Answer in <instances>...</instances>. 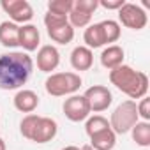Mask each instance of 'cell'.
Instances as JSON below:
<instances>
[{
	"mask_svg": "<svg viewBox=\"0 0 150 150\" xmlns=\"http://www.w3.org/2000/svg\"><path fill=\"white\" fill-rule=\"evenodd\" d=\"M34 60L25 51H9L0 55V88L20 90L32 76Z\"/></svg>",
	"mask_w": 150,
	"mask_h": 150,
	"instance_id": "6da1fadb",
	"label": "cell"
},
{
	"mask_svg": "<svg viewBox=\"0 0 150 150\" xmlns=\"http://www.w3.org/2000/svg\"><path fill=\"white\" fill-rule=\"evenodd\" d=\"M110 81L120 92H124L131 101L143 99L148 92V76L141 71H134L131 65L122 64L120 67L110 71Z\"/></svg>",
	"mask_w": 150,
	"mask_h": 150,
	"instance_id": "7a4b0ae2",
	"label": "cell"
},
{
	"mask_svg": "<svg viewBox=\"0 0 150 150\" xmlns=\"http://www.w3.org/2000/svg\"><path fill=\"white\" fill-rule=\"evenodd\" d=\"M81 78L76 72H51L44 81V88L53 97L74 96L81 87Z\"/></svg>",
	"mask_w": 150,
	"mask_h": 150,
	"instance_id": "3957f363",
	"label": "cell"
},
{
	"mask_svg": "<svg viewBox=\"0 0 150 150\" xmlns=\"http://www.w3.org/2000/svg\"><path fill=\"white\" fill-rule=\"evenodd\" d=\"M138 122H139V117H138V110H136V101L127 99V101L120 103L115 108V111L111 113L110 127L115 134H125Z\"/></svg>",
	"mask_w": 150,
	"mask_h": 150,
	"instance_id": "277c9868",
	"label": "cell"
},
{
	"mask_svg": "<svg viewBox=\"0 0 150 150\" xmlns=\"http://www.w3.org/2000/svg\"><path fill=\"white\" fill-rule=\"evenodd\" d=\"M44 25L51 41L58 44H69L74 39V28L71 27L67 16H57L51 13L44 14Z\"/></svg>",
	"mask_w": 150,
	"mask_h": 150,
	"instance_id": "5b68a950",
	"label": "cell"
},
{
	"mask_svg": "<svg viewBox=\"0 0 150 150\" xmlns=\"http://www.w3.org/2000/svg\"><path fill=\"white\" fill-rule=\"evenodd\" d=\"M118 20L124 27H127L131 30H143L148 23L146 11L141 9L138 4H131V2H125L118 9Z\"/></svg>",
	"mask_w": 150,
	"mask_h": 150,
	"instance_id": "8992f818",
	"label": "cell"
},
{
	"mask_svg": "<svg viewBox=\"0 0 150 150\" xmlns=\"http://www.w3.org/2000/svg\"><path fill=\"white\" fill-rule=\"evenodd\" d=\"M64 115L65 118H69L71 122H83L90 117V106L85 99V96H69L65 101H64Z\"/></svg>",
	"mask_w": 150,
	"mask_h": 150,
	"instance_id": "52a82bcc",
	"label": "cell"
},
{
	"mask_svg": "<svg viewBox=\"0 0 150 150\" xmlns=\"http://www.w3.org/2000/svg\"><path fill=\"white\" fill-rule=\"evenodd\" d=\"M0 7H2L13 23H23L27 25L32 18H34V9L32 6L27 2V0H2L0 2Z\"/></svg>",
	"mask_w": 150,
	"mask_h": 150,
	"instance_id": "ba28073f",
	"label": "cell"
},
{
	"mask_svg": "<svg viewBox=\"0 0 150 150\" xmlns=\"http://www.w3.org/2000/svg\"><path fill=\"white\" fill-rule=\"evenodd\" d=\"M83 96L90 106V111H94V113L106 111L113 103V96H111L110 88L104 85H94V87L87 88V92Z\"/></svg>",
	"mask_w": 150,
	"mask_h": 150,
	"instance_id": "9c48e42d",
	"label": "cell"
},
{
	"mask_svg": "<svg viewBox=\"0 0 150 150\" xmlns=\"http://www.w3.org/2000/svg\"><path fill=\"white\" fill-rule=\"evenodd\" d=\"M60 64V53L55 46L44 44L37 51V69L41 72H51Z\"/></svg>",
	"mask_w": 150,
	"mask_h": 150,
	"instance_id": "30bf717a",
	"label": "cell"
},
{
	"mask_svg": "<svg viewBox=\"0 0 150 150\" xmlns=\"http://www.w3.org/2000/svg\"><path fill=\"white\" fill-rule=\"evenodd\" d=\"M41 42V34L37 30L35 25H21L20 27V32H18V44L25 50V53H30V51H35L37 46Z\"/></svg>",
	"mask_w": 150,
	"mask_h": 150,
	"instance_id": "8fae6325",
	"label": "cell"
},
{
	"mask_svg": "<svg viewBox=\"0 0 150 150\" xmlns=\"http://www.w3.org/2000/svg\"><path fill=\"white\" fill-rule=\"evenodd\" d=\"M57 132H58V124L50 117H41L37 122V127L34 131L32 141L34 143H48L57 136Z\"/></svg>",
	"mask_w": 150,
	"mask_h": 150,
	"instance_id": "7c38bea8",
	"label": "cell"
},
{
	"mask_svg": "<svg viewBox=\"0 0 150 150\" xmlns=\"http://www.w3.org/2000/svg\"><path fill=\"white\" fill-rule=\"evenodd\" d=\"M14 103V108L21 113H32L37 110L39 106V96L34 92V90H28V88H20L13 99Z\"/></svg>",
	"mask_w": 150,
	"mask_h": 150,
	"instance_id": "4fadbf2b",
	"label": "cell"
},
{
	"mask_svg": "<svg viewBox=\"0 0 150 150\" xmlns=\"http://www.w3.org/2000/svg\"><path fill=\"white\" fill-rule=\"evenodd\" d=\"M71 65L74 71H88L94 65V53L87 46H76L71 51Z\"/></svg>",
	"mask_w": 150,
	"mask_h": 150,
	"instance_id": "5bb4252c",
	"label": "cell"
},
{
	"mask_svg": "<svg viewBox=\"0 0 150 150\" xmlns=\"http://www.w3.org/2000/svg\"><path fill=\"white\" fill-rule=\"evenodd\" d=\"M124 50H122V46H118V44H110L108 48H104L103 50V53H101V64H103V67H106L108 71H113V69H117V67H120L122 64H124Z\"/></svg>",
	"mask_w": 150,
	"mask_h": 150,
	"instance_id": "9a60e30c",
	"label": "cell"
},
{
	"mask_svg": "<svg viewBox=\"0 0 150 150\" xmlns=\"http://www.w3.org/2000/svg\"><path fill=\"white\" fill-rule=\"evenodd\" d=\"M88 138H90L88 145L96 150H113L117 145V134L111 131V127H106V129H103Z\"/></svg>",
	"mask_w": 150,
	"mask_h": 150,
	"instance_id": "2e32d148",
	"label": "cell"
},
{
	"mask_svg": "<svg viewBox=\"0 0 150 150\" xmlns=\"http://www.w3.org/2000/svg\"><path fill=\"white\" fill-rule=\"evenodd\" d=\"M18 32L20 25L13 21H2L0 23V44L6 48H16L18 44Z\"/></svg>",
	"mask_w": 150,
	"mask_h": 150,
	"instance_id": "e0dca14e",
	"label": "cell"
},
{
	"mask_svg": "<svg viewBox=\"0 0 150 150\" xmlns=\"http://www.w3.org/2000/svg\"><path fill=\"white\" fill-rule=\"evenodd\" d=\"M83 41H85V44H87L88 50H96V48L104 46V44H106V39H104L101 23H92V25H88V27L85 28Z\"/></svg>",
	"mask_w": 150,
	"mask_h": 150,
	"instance_id": "ac0fdd59",
	"label": "cell"
},
{
	"mask_svg": "<svg viewBox=\"0 0 150 150\" xmlns=\"http://www.w3.org/2000/svg\"><path fill=\"white\" fill-rule=\"evenodd\" d=\"M131 134H132V141L138 145V146H150V124L148 122H138L132 129H131Z\"/></svg>",
	"mask_w": 150,
	"mask_h": 150,
	"instance_id": "d6986e66",
	"label": "cell"
},
{
	"mask_svg": "<svg viewBox=\"0 0 150 150\" xmlns=\"http://www.w3.org/2000/svg\"><path fill=\"white\" fill-rule=\"evenodd\" d=\"M101 27H103V34H104V39H106V44L108 42H117L120 39L122 28H120L118 21H115V20H104V21H101Z\"/></svg>",
	"mask_w": 150,
	"mask_h": 150,
	"instance_id": "ffe728a7",
	"label": "cell"
},
{
	"mask_svg": "<svg viewBox=\"0 0 150 150\" xmlns=\"http://www.w3.org/2000/svg\"><path fill=\"white\" fill-rule=\"evenodd\" d=\"M39 118H41V117H39V115H34V113L25 115V117L21 118V122H20V132H21L23 138H27V139L32 141V136H34V131H35V127H37Z\"/></svg>",
	"mask_w": 150,
	"mask_h": 150,
	"instance_id": "44dd1931",
	"label": "cell"
},
{
	"mask_svg": "<svg viewBox=\"0 0 150 150\" xmlns=\"http://www.w3.org/2000/svg\"><path fill=\"white\" fill-rule=\"evenodd\" d=\"M72 2L74 0H50L48 13L57 16H69V13L72 11Z\"/></svg>",
	"mask_w": 150,
	"mask_h": 150,
	"instance_id": "7402d4cb",
	"label": "cell"
},
{
	"mask_svg": "<svg viewBox=\"0 0 150 150\" xmlns=\"http://www.w3.org/2000/svg\"><path fill=\"white\" fill-rule=\"evenodd\" d=\"M106 127H110V122H108V118H104L103 115L88 117V118H87V124H85V131H87L88 136H92V134H96V132H99V131H103V129H106Z\"/></svg>",
	"mask_w": 150,
	"mask_h": 150,
	"instance_id": "603a6c76",
	"label": "cell"
},
{
	"mask_svg": "<svg viewBox=\"0 0 150 150\" xmlns=\"http://www.w3.org/2000/svg\"><path fill=\"white\" fill-rule=\"evenodd\" d=\"M69 23L72 28H83V27H88L90 21H92V16L87 14V13H81V11H76V9H72L67 16Z\"/></svg>",
	"mask_w": 150,
	"mask_h": 150,
	"instance_id": "cb8c5ba5",
	"label": "cell"
},
{
	"mask_svg": "<svg viewBox=\"0 0 150 150\" xmlns=\"http://www.w3.org/2000/svg\"><path fill=\"white\" fill-rule=\"evenodd\" d=\"M97 7H99V0H74L72 2V9L87 13L90 16L97 11Z\"/></svg>",
	"mask_w": 150,
	"mask_h": 150,
	"instance_id": "d4e9b609",
	"label": "cell"
},
{
	"mask_svg": "<svg viewBox=\"0 0 150 150\" xmlns=\"http://www.w3.org/2000/svg\"><path fill=\"white\" fill-rule=\"evenodd\" d=\"M136 110H138V117H141L143 122L150 120V99L148 97H143L139 104H136Z\"/></svg>",
	"mask_w": 150,
	"mask_h": 150,
	"instance_id": "484cf974",
	"label": "cell"
},
{
	"mask_svg": "<svg viewBox=\"0 0 150 150\" xmlns=\"http://www.w3.org/2000/svg\"><path fill=\"white\" fill-rule=\"evenodd\" d=\"M125 4V0H99V6L108 11H118Z\"/></svg>",
	"mask_w": 150,
	"mask_h": 150,
	"instance_id": "4316f807",
	"label": "cell"
},
{
	"mask_svg": "<svg viewBox=\"0 0 150 150\" xmlns=\"http://www.w3.org/2000/svg\"><path fill=\"white\" fill-rule=\"evenodd\" d=\"M62 150H81L80 146H74V145H69V146H64Z\"/></svg>",
	"mask_w": 150,
	"mask_h": 150,
	"instance_id": "83f0119b",
	"label": "cell"
},
{
	"mask_svg": "<svg viewBox=\"0 0 150 150\" xmlns=\"http://www.w3.org/2000/svg\"><path fill=\"white\" fill-rule=\"evenodd\" d=\"M0 150H7V146H6V141L0 138Z\"/></svg>",
	"mask_w": 150,
	"mask_h": 150,
	"instance_id": "f1b7e54d",
	"label": "cell"
},
{
	"mask_svg": "<svg viewBox=\"0 0 150 150\" xmlns=\"http://www.w3.org/2000/svg\"><path fill=\"white\" fill-rule=\"evenodd\" d=\"M81 150H96V148H92L90 145H83V146H81Z\"/></svg>",
	"mask_w": 150,
	"mask_h": 150,
	"instance_id": "f546056e",
	"label": "cell"
}]
</instances>
